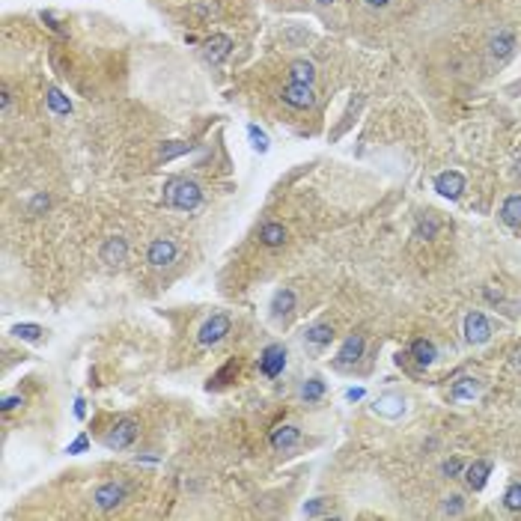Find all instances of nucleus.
<instances>
[{
  "instance_id": "obj_1",
  "label": "nucleus",
  "mask_w": 521,
  "mask_h": 521,
  "mask_svg": "<svg viewBox=\"0 0 521 521\" xmlns=\"http://www.w3.org/2000/svg\"><path fill=\"white\" fill-rule=\"evenodd\" d=\"M199 199H203V191L191 179H170L164 185V206L176 209V212H194Z\"/></svg>"
},
{
  "instance_id": "obj_2",
  "label": "nucleus",
  "mask_w": 521,
  "mask_h": 521,
  "mask_svg": "<svg viewBox=\"0 0 521 521\" xmlns=\"http://www.w3.org/2000/svg\"><path fill=\"white\" fill-rule=\"evenodd\" d=\"M135 438H137V423H135V420H128V417H123V420H116V423L110 426V432L105 435V447L126 450V447L135 444Z\"/></svg>"
},
{
  "instance_id": "obj_3",
  "label": "nucleus",
  "mask_w": 521,
  "mask_h": 521,
  "mask_svg": "<svg viewBox=\"0 0 521 521\" xmlns=\"http://www.w3.org/2000/svg\"><path fill=\"white\" fill-rule=\"evenodd\" d=\"M227 334H229V316L218 313V316H212V319H206V322H203L197 340L203 342V346H215V342H220Z\"/></svg>"
},
{
  "instance_id": "obj_4",
  "label": "nucleus",
  "mask_w": 521,
  "mask_h": 521,
  "mask_svg": "<svg viewBox=\"0 0 521 521\" xmlns=\"http://www.w3.org/2000/svg\"><path fill=\"white\" fill-rule=\"evenodd\" d=\"M492 337V325H489V319H485L483 313H468L465 316V340L471 342V346H483L485 340Z\"/></svg>"
},
{
  "instance_id": "obj_5",
  "label": "nucleus",
  "mask_w": 521,
  "mask_h": 521,
  "mask_svg": "<svg viewBox=\"0 0 521 521\" xmlns=\"http://www.w3.org/2000/svg\"><path fill=\"white\" fill-rule=\"evenodd\" d=\"M176 259V241L173 239H155L149 250H146V262L152 269H164V265H170Z\"/></svg>"
},
{
  "instance_id": "obj_6",
  "label": "nucleus",
  "mask_w": 521,
  "mask_h": 521,
  "mask_svg": "<svg viewBox=\"0 0 521 521\" xmlns=\"http://www.w3.org/2000/svg\"><path fill=\"white\" fill-rule=\"evenodd\" d=\"M126 494H128V489L123 483H105V485H98V489H96L93 501H96L98 509H114L116 504L126 501Z\"/></svg>"
},
{
  "instance_id": "obj_7",
  "label": "nucleus",
  "mask_w": 521,
  "mask_h": 521,
  "mask_svg": "<svg viewBox=\"0 0 521 521\" xmlns=\"http://www.w3.org/2000/svg\"><path fill=\"white\" fill-rule=\"evenodd\" d=\"M283 367H286V349L283 346H269L262 352V358H259V372L262 375L277 379V375L283 372Z\"/></svg>"
},
{
  "instance_id": "obj_8",
  "label": "nucleus",
  "mask_w": 521,
  "mask_h": 521,
  "mask_svg": "<svg viewBox=\"0 0 521 521\" xmlns=\"http://www.w3.org/2000/svg\"><path fill=\"white\" fill-rule=\"evenodd\" d=\"M372 411L379 414V417L396 420V417L405 414V399L399 396V393H384V396H379V399L372 402Z\"/></svg>"
},
{
  "instance_id": "obj_9",
  "label": "nucleus",
  "mask_w": 521,
  "mask_h": 521,
  "mask_svg": "<svg viewBox=\"0 0 521 521\" xmlns=\"http://www.w3.org/2000/svg\"><path fill=\"white\" fill-rule=\"evenodd\" d=\"M280 98L286 105H292V107H313V102H316V96H313V86L310 84H289L286 90L280 93Z\"/></svg>"
},
{
  "instance_id": "obj_10",
  "label": "nucleus",
  "mask_w": 521,
  "mask_h": 521,
  "mask_svg": "<svg viewBox=\"0 0 521 521\" xmlns=\"http://www.w3.org/2000/svg\"><path fill=\"white\" fill-rule=\"evenodd\" d=\"M361 354H363V337L354 334V337H349L346 342H342V349L337 354V367H352V363L361 361Z\"/></svg>"
},
{
  "instance_id": "obj_11",
  "label": "nucleus",
  "mask_w": 521,
  "mask_h": 521,
  "mask_svg": "<svg viewBox=\"0 0 521 521\" xmlns=\"http://www.w3.org/2000/svg\"><path fill=\"white\" fill-rule=\"evenodd\" d=\"M126 253H128V241L114 236V239H107L105 245H102V262L119 265V262H126Z\"/></svg>"
},
{
  "instance_id": "obj_12",
  "label": "nucleus",
  "mask_w": 521,
  "mask_h": 521,
  "mask_svg": "<svg viewBox=\"0 0 521 521\" xmlns=\"http://www.w3.org/2000/svg\"><path fill=\"white\" fill-rule=\"evenodd\" d=\"M206 57L212 60V63H220V60H227L229 57V51H232V39L224 36V33H218V36L212 39H206Z\"/></svg>"
},
{
  "instance_id": "obj_13",
  "label": "nucleus",
  "mask_w": 521,
  "mask_h": 521,
  "mask_svg": "<svg viewBox=\"0 0 521 521\" xmlns=\"http://www.w3.org/2000/svg\"><path fill=\"white\" fill-rule=\"evenodd\" d=\"M298 438H301V429L298 426H277L271 432V447L280 453V450H289L298 444Z\"/></svg>"
},
{
  "instance_id": "obj_14",
  "label": "nucleus",
  "mask_w": 521,
  "mask_h": 521,
  "mask_svg": "<svg viewBox=\"0 0 521 521\" xmlns=\"http://www.w3.org/2000/svg\"><path fill=\"white\" fill-rule=\"evenodd\" d=\"M307 342L313 349H325V346H331V340H334V328L331 325H325V322H319V325H313V328H307Z\"/></svg>"
},
{
  "instance_id": "obj_15",
  "label": "nucleus",
  "mask_w": 521,
  "mask_h": 521,
  "mask_svg": "<svg viewBox=\"0 0 521 521\" xmlns=\"http://www.w3.org/2000/svg\"><path fill=\"white\" fill-rule=\"evenodd\" d=\"M501 218L509 227H521V194H509L501 206Z\"/></svg>"
},
{
  "instance_id": "obj_16",
  "label": "nucleus",
  "mask_w": 521,
  "mask_h": 521,
  "mask_svg": "<svg viewBox=\"0 0 521 521\" xmlns=\"http://www.w3.org/2000/svg\"><path fill=\"white\" fill-rule=\"evenodd\" d=\"M259 241H262V245H269V248H280L283 241H286V229H283V224H274V220L262 224V229H259Z\"/></svg>"
},
{
  "instance_id": "obj_17",
  "label": "nucleus",
  "mask_w": 521,
  "mask_h": 521,
  "mask_svg": "<svg viewBox=\"0 0 521 521\" xmlns=\"http://www.w3.org/2000/svg\"><path fill=\"white\" fill-rule=\"evenodd\" d=\"M462 185H465V179L459 173H441L438 179H435V188L444 197H459V191H462Z\"/></svg>"
},
{
  "instance_id": "obj_18",
  "label": "nucleus",
  "mask_w": 521,
  "mask_h": 521,
  "mask_svg": "<svg viewBox=\"0 0 521 521\" xmlns=\"http://www.w3.org/2000/svg\"><path fill=\"white\" fill-rule=\"evenodd\" d=\"M289 77H292V84H313V77H316L313 63H310V60H295L289 66Z\"/></svg>"
},
{
  "instance_id": "obj_19",
  "label": "nucleus",
  "mask_w": 521,
  "mask_h": 521,
  "mask_svg": "<svg viewBox=\"0 0 521 521\" xmlns=\"http://www.w3.org/2000/svg\"><path fill=\"white\" fill-rule=\"evenodd\" d=\"M411 354H414V361L420 363V367H429V363L438 358V352H435V346H432L429 340H414L411 342Z\"/></svg>"
},
{
  "instance_id": "obj_20",
  "label": "nucleus",
  "mask_w": 521,
  "mask_h": 521,
  "mask_svg": "<svg viewBox=\"0 0 521 521\" xmlns=\"http://www.w3.org/2000/svg\"><path fill=\"white\" fill-rule=\"evenodd\" d=\"M292 307H295V292L292 289H280L274 295V301H271V313L280 319L286 313H292Z\"/></svg>"
},
{
  "instance_id": "obj_21",
  "label": "nucleus",
  "mask_w": 521,
  "mask_h": 521,
  "mask_svg": "<svg viewBox=\"0 0 521 521\" xmlns=\"http://www.w3.org/2000/svg\"><path fill=\"white\" fill-rule=\"evenodd\" d=\"M489 471H492L489 462H476V465H471V468H468V485H471V489H483Z\"/></svg>"
},
{
  "instance_id": "obj_22",
  "label": "nucleus",
  "mask_w": 521,
  "mask_h": 521,
  "mask_svg": "<svg viewBox=\"0 0 521 521\" xmlns=\"http://www.w3.org/2000/svg\"><path fill=\"white\" fill-rule=\"evenodd\" d=\"M13 334L18 337V340H27V342H36L42 334H45V331H42L39 325H15L13 328Z\"/></svg>"
},
{
  "instance_id": "obj_23",
  "label": "nucleus",
  "mask_w": 521,
  "mask_h": 521,
  "mask_svg": "<svg viewBox=\"0 0 521 521\" xmlns=\"http://www.w3.org/2000/svg\"><path fill=\"white\" fill-rule=\"evenodd\" d=\"M325 393V384H322V379H310L304 387H301V396L307 399V402H316L319 396Z\"/></svg>"
},
{
  "instance_id": "obj_24",
  "label": "nucleus",
  "mask_w": 521,
  "mask_h": 521,
  "mask_svg": "<svg viewBox=\"0 0 521 521\" xmlns=\"http://www.w3.org/2000/svg\"><path fill=\"white\" fill-rule=\"evenodd\" d=\"M48 105L54 107V110H57V114H69V110H72V105L69 102H66V98H63V93L60 90H54V86H51V90H48Z\"/></svg>"
},
{
  "instance_id": "obj_25",
  "label": "nucleus",
  "mask_w": 521,
  "mask_h": 521,
  "mask_svg": "<svg viewBox=\"0 0 521 521\" xmlns=\"http://www.w3.org/2000/svg\"><path fill=\"white\" fill-rule=\"evenodd\" d=\"M504 504H506V509H521V483L509 485L504 494Z\"/></svg>"
},
{
  "instance_id": "obj_26",
  "label": "nucleus",
  "mask_w": 521,
  "mask_h": 521,
  "mask_svg": "<svg viewBox=\"0 0 521 521\" xmlns=\"http://www.w3.org/2000/svg\"><path fill=\"white\" fill-rule=\"evenodd\" d=\"M185 152H191V143H173V146L161 149V158L170 161V158H176V155H185Z\"/></svg>"
},
{
  "instance_id": "obj_27",
  "label": "nucleus",
  "mask_w": 521,
  "mask_h": 521,
  "mask_svg": "<svg viewBox=\"0 0 521 521\" xmlns=\"http://www.w3.org/2000/svg\"><path fill=\"white\" fill-rule=\"evenodd\" d=\"M476 391H480V384H474V379H462L456 387H453V393H456V396H474Z\"/></svg>"
},
{
  "instance_id": "obj_28",
  "label": "nucleus",
  "mask_w": 521,
  "mask_h": 521,
  "mask_svg": "<svg viewBox=\"0 0 521 521\" xmlns=\"http://www.w3.org/2000/svg\"><path fill=\"white\" fill-rule=\"evenodd\" d=\"M250 137H253V146H257L259 152H265V149H269V137H265V135H262V131H259L257 126H250Z\"/></svg>"
},
{
  "instance_id": "obj_29",
  "label": "nucleus",
  "mask_w": 521,
  "mask_h": 521,
  "mask_svg": "<svg viewBox=\"0 0 521 521\" xmlns=\"http://www.w3.org/2000/svg\"><path fill=\"white\" fill-rule=\"evenodd\" d=\"M232 372H236V363H227V367H224V370H220V372L215 375V379H212V382H209V387H218V384H224V382L229 379V375H232Z\"/></svg>"
},
{
  "instance_id": "obj_30",
  "label": "nucleus",
  "mask_w": 521,
  "mask_h": 521,
  "mask_svg": "<svg viewBox=\"0 0 521 521\" xmlns=\"http://www.w3.org/2000/svg\"><path fill=\"white\" fill-rule=\"evenodd\" d=\"M325 506H328V501H325V497H319V501H313V504L304 506V515H322Z\"/></svg>"
},
{
  "instance_id": "obj_31",
  "label": "nucleus",
  "mask_w": 521,
  "mask_h": 521,
  "mask_svg": "<svg viewBox=\"0 0 521 521\" xmlns=\"http://www.w3.org/2000/svg\"><path fill=\"white\" fill-rule=\"evenodd\" d=\"M18 405H24V399H21V396H3V402H0L3 411H13V408H18Z\"/></svg>"
},
{
  "instance_id": "obj_32",
  "label": "nucleus",
  "mask_w": 521,
  "mask_h": 521,
  "mask_svg": "<svg viewBox=\"0 0 521 521\" xmlns=\"http://www.w3.org/2000/svg\"><path fill=\"white\" fill-rule=\"evenodd\" d=\"M39 209H48V197H45V194H39V197L30 203V212H39Z\"/></svg>"
},
{
  "instance_id": "obj_33",
  "label": "nucleus",
  "mask_w": 521,
  "mask_h": 521,
  "mask_svg": "<svg viewBox=\"0 0 521 521\" xmlns=\"http://www.w3.org/2000/svg\"><path fill=\"white\" fill-rule=\"evenodd\" d=\"M84 450H86V438H84V435L77 438L75 444H69V453H84Z\"/></svg>"
},
{
  "instance_id": "obj_34",
  "label": "nucleus",
  "mask_w": 521,
  "mask_h": 521,
  "mask_svg": "<svg viewBox=\"0 0 521 521\" xmlns=\"http://www.w3.org/2000/svg\"><path fill=\"white\" fill-rule=\"evenodd\" d=\"M367 6H372V9H387L391 6V0H363Z\"/></svg>"
},
{
  "instance_id": "obj_35",
  "label": "nucleus",
  "mask_w": 521,
  "mask_h": 521,
  "mask_svg": "<svg viewBox=\"0 0 521 521\" xmlns=\"http://www.w3.org/2000/svg\"><path fill=\"white\" fill-rule=\"evenodd\" d=\"M444 474H459V462H447L444 465Z\"/></svg>"
},
{
  "instance_id": "obj_36",
  "label": "nucleus",
  "mask_w": 521,
  "mask_h": 521,
  "mask_svg": "<svg viewBox=\"0 0 521 521\" xmlns=\"http://www.w3.org/2000/svg\"><path fill=\"white\" fill-rule=\"evenodd\" d=\"M75 414L84 417V399H77V402H75Z\"/></svg>"
},
{
  "instance_id": "obj_37",
  "label": "nucleus",
  "mask_w": 521,
  "mask_h": 521,
  "mask_svg": "<svg viewBox=\"0 0 521 521\" xmlns=\"http://www.w3.org/2000/svg\"><path fill=\"white\" fill-rule=\"evenodd\" d=\"M518 176H521V158H518Z\"/></svg>"
},
{
  "instance_id": "obj_38",
  "label": "nucleus",
  "mask_w": 521,
  "mask_h": 521,
  "mask_svg": "<svg viewBox=\"0 0 521 521\" xmlns=\"http://www.w3.org/2000/svg\"><path fill=\"white\" fill-rule=\"evenodd\" d=\"M518 367H521V354H518Z\"/></svg>"
},
{
  "instance_id": "obj_39",
  "label": "nucleus",
  "mask_w": 521,
  "mask_h": 521,
  "mask_svg": "<svg viewBox=\"0 0 521 521\" xmlns=\"http://www.w3.org/2000/svg\"><path fill=\"white\" fill-rule=\"evenodd\" d=\"M322 3H331V0H322Z\"/></svg>"
}]
</instances>
